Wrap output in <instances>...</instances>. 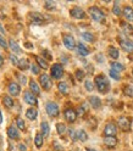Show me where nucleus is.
Here are the masks:
<instances>
[{"label": "nucleus", "instance_id": "obj_1", "mask_svg": "<svg viewBox=\"0 0 133 151\" xmlns=\"http://www.w3.org/2000/svg\"><path fill=\"white\" fill-rule=\"evenodd\" d=\"M95 86L101 94H106L110 89V83L104 74H99L95 77Z\"/></svg>", "mask_w": 133, "mask_h": 151}, {"label": "nucleus", "instance_id": "obj_2", "mask_svg": "<svg viewBox=\"0 0 133 151\" xmlns=\"http://www.w3.org/2000/svg\"><path fill=\"white\" fill-rule=\"evenodd\" d=\"M89 14H90L93 20L97 21V22H103L104 18H105V15H104V12L100 10L99 7H97V6L89 7Z\"/></svg>", "mask_w": 133, "mask_h": 151}, {"label": "nucleus", "instance_id": "obj_3", "mask_svg": "<svg viewBox=\"0 0 133 151\" xmlns=\"http://www.w3.org/2000/svg\"><path fill=\"white\" fill-rule=\"evenodd\" d=\"M45 111H46V113H48L50 117H56L59 115V106H58V104H55L53 101L46 102Z\"/></svg>", "mask_w": 133, "mask_h": 151}, {"label": "nucleus", "instance_id": "obj_4", "mask_svg": "<svg viewBox=\"0 0 133 151\" xmlns=\"http://www.w3.org/2000/svg\"><path fill=\"white\" fill-rule=\"evenodd\" d=\"M51 77L55 78V79H60L62 77V74H64V68H62V66L60 63H55L51 66Z\"/></svg>", "mask_w": 133, "mask_h": 151}, {"label": "nucleus", "instance_id": "obj_5", "mask_svg": "<svg viewBox=\"0 0 133 151\" xmlns=\"http://www.w3.org/2000/svg\"><path fill=\"white\" fill-rule=\"evenodd\" d=\"M62 40H64V44H65V46H66L67 49H70V50L74 49L76 42H74V38H73L72 35H70V34H64V35H62Z\"/></svg>", "mask_w": 133, "mask_h": 151}, {"label": "nucleus", "instance_id": "obj_6", "mask_svg": "<svg viewBox=\"0 0 133 151\" xmlns=\"http://www.w3.org/2000/svg\"><path fill=\"white\" fill-rule=\"evenodd\" d=\"M120 45L121 48L127 51V52H133V40H128V39H125V38H120Z\"/></svg>", "mask_w": 133, "mask_h": 151}, {"label": "nucleus", "instance_id": "obj_7", "mask_svg": "<svg viewBox=\"0 0 133 151\" xmlns=\"http://www.w3.org/2000/svg\"><path fill=\"white\" fill-rule=\"evenodd\" d=\"M23 99H25V101L27 104H30V105H37V102H38L35 95L32 91H30V90H26L23 93Z\"/></svg>", "mask_w": 133, "mask_h": 151}, {"label": "nucleus", "instance_id": "obj_8", "mask_svg": "<svg viewBox=\"0 0 133 151\" xmlns=\"http://www.w3.org/2000/svg\"><path fill=\"white\" fill-rule=\"evenodd\" d=\"M30 20L34 24H43L44 23V16L39 12H31L30 14Z\"/></svg>", "mask_w": 133, "mask_h": 151}, {"label": "nucleus", "instance_id": "obj_9", "mask_svg": "<svg viewBox=\"0 0 133 151\" xmlns=\"http://www.w3.org/2000/svg\"><path fill=\"white\" fill-rule=\"evenodd\" d=\"M117 133V128L113 123H108L104 128V134L106 137H115Z\"/></svg>", "mask_w": 133, "mask_h": 151}, {"label": "nucleus", "instance_id": "obj_10", "mask_svg": "<svg viewBox=\"0 0 133 151\" xmlns=\"http://www.w3.org/2000/svg\"><path fill=\"white\" fill-rule=\"evenodd\" d=\"M39 81H40V86L45 89V90H49L50 88H51V81H50V77L48 74H42L40 76V78H39Z\"/></svg>", "mask_w": 133, "mask_h": 151}, {"label": "nucleus", "instance_id": "obj_11", "mask_svg": "<svg viewBox=\"0 0 133 151\" xmlns=\"http://www.w3.org/2000/svg\"><path fill=\"white\" fill-rule=\"evenodd\" d=\"M64 116H65L66 121H69L72 123V122H74L76 118H77V112H76L74 110H72V109H66L65 112H64Z\"/></svg>", "mask_w": 133, "mask_h": 151}, {"label": "nucleus", "instance_id": "obj_12", "mask_svg": "<svg viewBox=\"0 0 133 151\" xmlns=\"http://www.w3.org/2000/svg\"><path fill=\"white\" fill-rule=\"evenodd\" d=\"M117 122H119V126H120V128L122 130H128L129 127H131V121L127 117H123V116L122 117H119Z\"/></svg>", "mask_w": 133, "mask_h": 151}, {"label": "nucleus", "instance_id": "obj_13", "mask_svg": "<svg viewBox=\"0 0 133 151\" xmlns=\"http://www.w3.org/2000/svg\"><path fill=\"white\" fill-rule=\"evenodd\" d=\"M70 14H71V16L74 17V18H84V17H85L84 11L82 10L80 6H74V7H72V9H71V11H70Z\"/></svg>", "mask_w": 133, "mask_h": 151}, {"label": "nucleus", "instance_id": "obj_14", "mask_svg": "<svg viewBox=\"0 0 133 151\" xmlns=\"http://www.w3.org/2000/svg\"><path fill=\"white\" fill-rule=\"evenodd\" d=\"M7 90H9V94H10V96H17L18 94H20V86H18L17 83H10L7 87Z\"/></svg>", "mask_w": 133, "mask_h": 151}, {"label": "nucleus", "instance_id": "obj_15", "mask_svg": "<svg viewBox=\"0 0 133 151\" xmlns=\"http://www.w3.org/2000/svg\"><path fill=\"white\" fill-rule=\"evenodd\" d=\"M104 144L108 147H115L117 145V139L115 137H106L104 138Z\"/></svg>", "mask_w": 133, "mask_h": 151}, {"label": "nucleus", "instance_id": "obj_16", "mask_svg": "<svg viewBox=\"0 0 133 151\" xmlns=\"http://www.w3.org/2000/svg\"><path fill=\"white\" fill-rule=\"evenodd\" d=\"M7 135H9V138H10L11 140H17L18 139V130L15 127L10 126L7 128Z\"/></svg>", "mask_w": 133, "mask_h": 151}, {"label": "nucleus", "instance_id": "obj_17", "mask_svg": "<svg viewBox=\"0 0 133 151\" xmlns=\"http://www.w3.org/2000/svg\"><path fill=\"white\" fill-rule=\"evenodd\" d=\"M37 116H38V111L34 107H31V109H28L26 111V117L30 119V121H34L37 118Z\"/></svg>", "mask_w": 133, "mask_h": 151}, {"label": "nucleus", "instance_id": "obj_18", "mask_svg": "<svg viewBox=\"0 0 133 151\" xmlns=\"http://www.w3.org/2000/svg\"><path fill=\"white\" fill-rule=\"evenodd\" d=\"M77 52L81 55V56H87L89 54V50L88 48L85 46L83 43H78L77 44Z\"/></svg>", "mask_w": 133, "mask_h": 151}, {"label": "nucleus", "instance_id": "obj_19", "mask_svg": "<svg viewBox=\"0 0 133 151\" xmlns=\"http://www.w3.org/2000/svg\"><path fill=\"white\" fill-rule=\"evenodd\" d=\"M30 89H31V91L34 94V95H39V94H40L39 86H38V84L35 83V81H33V79L30 81Z\"/></svg>", "mask_w": 133, "mask_h": 151}, {"label": "nucleus", "instance_id": "obj_20", "mask_svg": "<svg viewBox=\"0 0 133 151\" xmlns=\"http://www.w3.org/2000/svg\"><path fill=\"white\" fill-rule=\"evenodd\" d=\"M123 15H125L126 20L129 21V22H133V9L129 7V6H126L123 9Z\"/></svg>", "mask_w": 133, "mask_h": 151}, {"label": "nucleus", "instance_id": "obj_21", "mask_svg": "<svg viewBox=\"0 0 133 151\" xmlns=\"http://www.w3.org/2000/svg\"><path fill=\"white\" fill-rule=\"evenodd\" d=\"M3 104L6 109H11L14 106V99H11V96H9V95H4L3 96Z\"/></svg>", "mask_w": 133, "mask_h": 151}, {"label": "nucleus", "instance_id": "obj_22", "mask_svg": "<svg viewBox=\"0 0 133 151\" xmlns=\"http://www.w3.org/2000/svg\"><path fill=\"white\" fill-rule=\"evenodd\" d=\"M89 102H90V105L94 107V109H99L101 106V100L98 98V96H92L89 98Z\"/></svg>", "mask_w": 133, "mask_h": 151}, {"label": "nucleus", "instance_id": "obj_23", "mask_svg": "<svg viewBox=\"0 0 133 151\" xmlns=\"http://www.w3.org/2000/svg\"><path fill=\"white\" fill-rule=\"evenodd\" d=\"M9 45H10V49H11L14 52H16V54H20V52H21V48H20V45L17 44L16 40L11 39L10 42H9Z\"/></svg>", "mask_w": 133, "mask_h": 151}, {"label": "nucleus", "instance_id": "obj_24", "mask_svg": "<svg viewBox=\"0 0 133 151\" xmlns=\"http://www.w3.org/2000/svg\"><path fill=\"white\" fill-rule=\"evenodd\" d=\"M58 88H59V91L62 93L64 95H66V94H69V86H67V83H65V82H60L58 84Z\"/></svg>", "mask_w": 133, "mask_h": 151}, {"label": "nucleus", "instance_id": "obj_25", "mask_svg": "<svg viewBox=\"0 0 133 151\" xmlns=\"http://www.w3.org/2000/svg\"><path fill=\"white\" fill-rule=\"evenodd\" d=\"M76 138L80 139L81 141H85V140H87V138H88V135H87V133H85L83 129H80V130L76 132Z\"/></svg>", "mask_w": 133, "mask_h": 151}, {"label": "nucleus", "instance_id": "obj_26", "mask_svg": "<svg viewBox=\"0 0 133 151\" xmlns=\"http://www.w3.org/2000/svg\"><path fill=\"white\" fill-rule=\"evenodd\" d=\"M17 66L20 67V70L25 71V70H27L28 67H30V62H28L27 59H21L20 61H18V65Z\"/></svg>", "mask_w": 133, "mask_h": 151}, {"label": "nucleus", "instance_id": "obj_27", "mask_svg": "<svg viewBox=\"0 0 133 151\" xmlns=\"http://www.w3.org/2000/svg\"><path fill=\"white\" fill-rule=\"evenodd\" d=\"M40 128H42L43 135H44V137H48V135H49V124H48V122H42Z\"/></svg>", "mask_w": 133, "mask_h": 151}, {"label": "nucleus", "instance_id": "obj_28", "mask_svg": "<svg viewBox=\"0 0 133 151\" xmlns=\"http://www.w3.org/2000/svg\"><path fill=\"white\" fill-rule=\"evenodd\" d=\"M121 27H122V29L125 31V33L127 34H133V28L131 27V24L126 23V22H122L121 23Z\"/></svg>", "mask_w": 133, "mask_h": 151}, {"label": "nucleus", "instance_id": "obj_29", "mask_svg": "<svg viewBox=\"0 0 133 151\" xmlns=\"http://www.w3.org/2000/svg\"><path fill=\"white\" fill-rule=\"evenodd\" d=\"M34 144H35L37 147H40V146L43 145V135H42L40 133H38V134L35 135V138H34Z\"/></svg>", "mask_w": 133, "mask_h": 151}, {"label": "nucleus", "instance_id": "obj_30", "mask_svg": "<svg viewBox=\"0 0 133 151\" xmlns=\"http://www.w3.org/2000/svg\"><path fill=\"white\" fill-rule=\"evenodd\" d=\"M111 70H113V71H116V72H121V71H123V65H121V63H119V62H112L111 63Z\"/></svg>", "mask_w": 133, "mask_h": 151}, {"label": "nucleus", "instance_id": "obj_31", "mask_svg": "<svg viewBox=\"0 0 133 151\" xmlns=\"http://www.w3.org/2000/svg\"><path fill=\"white\" fill-rule=\"evenodd\" d=\"M109 55L112 59H117L119 58V50L116 48H113V46H110L109 48Z\"/></svg>", "mask_w": 133, "mask_h": 151}, {"label": "nucleus", "instance_id": "obj_32", "mask_svg": "<svg viewBox=\"0 0 133 151\" xmlns=\"http://www.w3.org/2000/svg\"><path fill=\"white\" fill-rule=\"evenodd\" d=\"M16 124H17V128H20L21 130H25L26 129V124H25V121L21 118V117H18L16 118Z\"/></svg>", "mask_w": 133, "mask_h": 151}, {"label": "nucleus", "instance_id": "obj_33", "mask_svg": "<svg viewBox=\"0 0 133 151\" xmlns=\"http://www.w3.org/2000/svg\"><path fill=\"white\" fill-rule=\"evenodd\" d=\"M82 38H83L84 40L90 42V43H92V42H94V39H95V38H94V35H93L92 33H87V32L82 34Z\"/></svg>", "mask_w": 133, "mask_h": 151}, {"label": "nucleus", "instance_id": "obj_34", "mask_svg": "<svg viewBox=\"0 0 133 151\" xmlns=\"http://www.w3.org/2000/svg\"><path fill=\"white\" fill-rule=\"evenodd\" d=\"M35 59H37V62L39 63V66H40L42 68H48V63L45 62V60L43 58H40V56H37Z\"/></svg>", "mask_w": 133, "mask_h": 151}, {"label": "nucleus", "instance_id": "obj_35", "mask_svg": "<svg viewBox=\"0 0 133 151\" xmlns=\"http://www.w3.org/2000/svg\"><path fill=\"white\" fill-rule=\"evenodd\" d=\"M56 128H58V133L60 135H62L65 132H66V126L64 123H58V124H56Z\"/></svg>", "mask_w": 133, "mask_h": 151}, {"label": "nucleus", "instance_id": "obj_36", "mask_svg": "<svg viewBox=\"0 0 133 151\" xmlns=\"http://www.w3.org/2000/svg\"><path fill=\"white\" fill-rule=\"evenodd\" d=\"M123 93L128 96H133V87L132 86H126L125 89H123Z\"/></svg>", "mask_w": 133, "mask_h": 151}, {"label": "nucleus", "instance_id": "obj_37", "mask_svg": "<svg viewBox=\"0 0 133 151\" xmlns=\"http://www.w3.org/2000/svg\"><path fill=\"white\" fill-rule=\"evenodd\" d=\"M112 11H113V14L117 15V16H120V15H121V9H120V5H119V3H117V1H116L115 4H113V9H112Z\"/></svg>", "mask_w": 133, "mask_h": 151}, {"label": "nucleus", "instance_id": "obj_38", "mask_svg": "<svg viewBox=\"0 0 133 151\" xmlns=\"http://www.w3.org/2000/svg\"><path fill=\"white\" fill-rule=\"evenodd\" d=\"M84 87H85V89H87L88 91H92V90L94 89V84H93L90 81H85V83H84Z\"/></svg>", "mask_w": 133, "mask_h": 151}, {"label": "nucleus", "instance_id": "obj_39", "mask_svg": "<svg viewBox=\"0 0 133 151\" xmlns=\"http://www.w3.org/2000/svg\"><path fill=\"white\" fill-rule=\"evenodd\" d=\"M83 77H84V72L82 70H77V71H76V78H77L78 81H82Z\"/></svg>", "mask_w": 133, "mask_h": 151}, {"label": "nucleus", "instance_id": "obj_40", "mask_svg": "<svg viewBox=\"0 0 133 151\" xmlns=\"http://www.w3.org/2000/svg\"><path fill=\"white\" fill-rule=\"evenodd\" d=\"M110 76H111V78L116 79V81H119V79H120V74H119V72L113 71V70H110Z\"/></svg>", "mask_w": 133, "mask_h": 151}, {"label": "nucleus", "instance_id": "obj_41", "mask_svg": "<svg viewBox=\"0 0 133 151\" xmlns=\"http://www.w3.org/2000/svg\"><path fill=\"white\" fill-rule=\"evenodd\" d=\"M0 46H1L3 49H6V48H7V43H6V40H5V38L1 37V35H0Z\"/></svg>", "mask_w": 133, "mask_h": 151}, {"label": "nucleus", "instance_id": "obj_42", "mask_svg": "<svg viewBox=\"0 0 133 151\" xmlns=\"http://www.w3.org/2000/svg\"><path fill=\"white\" fill-rule=\"evenodd\" d=\"M31 68H32V72H33L34 74H38V73H39V67H38L37 65H31Z\"/></svg>", "mask_w": 133, "mask_h": 151}, {"label": "nucleus", "instance_id": "obj_43", "mask_svg": "<svg viewBox=\"0 0 133 151\" xmlns=\"http://www.w3.org/2000/svg\"><path fill=\"white\" fill-rule=\"evenodd\" d=\"M10 61L14 63V65H18V61H17V58L14 55V54H10Z\"/></svg>", "mask_w": 133, "mask_h": 151}, {"label": "nucleus", "instance_id": "obj_44", "mask_svg": "<svg viewBox=\"0 0 133 151\" xmlns=\"http://www.w3.org/2000/svg\"><path fill=\"white\" fill-rule=\"evenodd\" d=\"M45 7H46V9H54V7H55V3H53V1H46V3H45Z\"/></svg>", "mask_w": 133, "mask_h": 151}, {"label": "nucleus", "instance_id": "obj_45", "mask_svg": "<svg viewBox=\"0 0 133 151\" xmlns=\"http://www.w3.org/2000/svg\"><path fill=\"white\" fill-rule=\"evenodd\" d=\"M17 77H18V81L21 82V84H25L26 83V77L25 76H21V74H17Z\"/></svg>", "mask_w": 133, "mask_h": 151}, {"label": "nucleus", "instance_id": "obj_46", "mask_svg": "<svg viewBox=\"0 0 133 151\" xmlns=\"http://www.w3.org/2000/svg\"><path fill=\"white\" fill-rule=\"evenodd\" d=\"M42 54H43V55H44V56H45V58L48 59V60H50V59H51V55H50L48 51H46V50H43V52H42Z\"/></svg>", "mask_w": 133, "mask_h": 151}, {"label": "nucleus", "instance_id": "obj_47", "mask_svg": "<svg viewBox=\"0 0 133 151\" xmlns=\"http://www.w3.org/2000/svg\"><path fill=\"white\" fill-rule=\"evenodd\" d=\"M84 112H85V106L83 105V106H81V107H80L78 113H80V115H84Z\"/></svg>", "mask_w": 133, "mask_h": 151}, {"label": "nucleus", "instance_id": "obj_48", "mask_svg": "<svg viewBox=\"0 0 133 151\" xmlns=\"http://www.w3.org/2000/svg\"><path fill=\"white\" fill-rule=\"evenodd\" d=\"M4 63V59H3V55L0 54V67H1V65Z\"/></svg>", "mask_w": 133, "mask_h": 151}, {"label": "nucleus", "instance_id": "obj_49", "mask_svg": "<svg viewBox=\"0 0 133 151\" xmlns=\"http://www.w3.org/2000/svg\"><path fill=\"white\" fill-rule=\"evenodd\" d=\"M20 151H26V147H25V145H20Z\"/></svg>", "mask_w": 133, "mask_h": 151}, {"label": "nucleus", "instance_id": "obj_50", "mask_svg": "<svg viewBox=\"0 0 133 151\" xmlns=\"http://www.w3.org/2000/svg\"><path fill=\"white\" fill-rule=\"evenodd\" d=\"M0 32H1V33H5V31H4V27H3L1 24H0Z\"/></svg>", "mask_w": 133, "mask_h": 151}, {"label": "nucleus", "instance_id": "obj_51", "mask_svg": "<svg viewBox=\"0 0 133 151\" xmlns=\"http://www.w3.org/2000/svg\"><path fill=\"white\" fill-rule=\"evenodd\" d=\"M87 151H97V150H94V149H87Z\"/></svg>", "mask_w": 133, "mask_h": 151}, {"label": "nucleus", "instance_id": "obj_52", "mask_svg": "<svg viewBox=\"0 0 133 151\" xmlns=\"http://www.w3.org/2000/svg\"><path fill=\"white\" fill-rule=\"evenodd\" d=\"M132 74H133V71H132Z\"/></svg>", "mask_w": 133, "mask_h": 151}, {"label": "nucleus", "instance_id": "obj_53", "mask_svg": "<svg viewBox=\"0 0 133 151\" xmlns=\"http://www.w3.org/2000/svg\"><path fill=\"white\" fill-rule=\"evenodd\" d=\"M0 151H1V150H0Z\"/></svg>", "mask_w": 133, "mask_h": 151}]
</instances>
